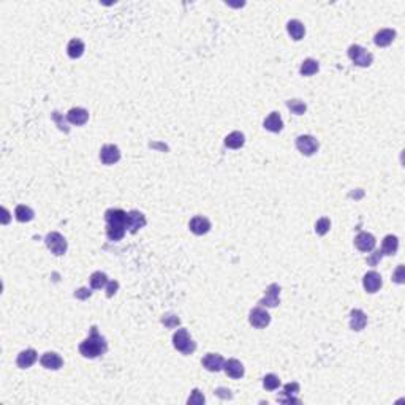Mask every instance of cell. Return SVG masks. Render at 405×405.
<instances>
[{
	"label": "cell",
	"instance_id": "cell-3",
	"mask_svg": "<svg viewBox=\"0 0 405 405\" xmlns=\"http://www.w3.org/2000/svg\"><path fill=\"white\" fill-rule=\"evenodd\" d=\"M173 345L184 355H192L195 348H197V344L192 341V337L189 336V331L186 328H180L173 334Z\"/></svg>",
	"mask_w": 405,
	"mask_h": 405
},
{
	"label": "cell",
	"instance_id": "cell-5",
	"mask_svg": "<svg viewBox=\"0 0 405 405\" xmlns=\"http://www.w3.org/2000/svg\"><path fill=\"white\" fill-rule=\"evenodd\" d=\"M45 242L48 245V249L57 256H60L67 252V241H65V238L57 231H52V233L46 234Z\"/></svg>",
	"mask_w": 405,
	"mask_h": 405
},
{
	"label": "cell",
	"instance_id": "cell-7",
	"mask_svg": "<svg viewBox=\"0 0 405 405\" xmlns=\"http://www.w3.org/2000/svg\"><path fill=\"white\" fill-rule=\"evenodd\" d=\"M249 321L250 324L253 326V328H266V326L271 323V315L265 310V309H261V307H255L252 309L250 312V317H249Z\"/></svg>",
	"mask_w": 405,
	"mask_h": 405
},
{
	"label": "cell",
	"instance_id": "cell-13",
	"mask_svg": "<svg viewBox=\"0 0 405 405\" xmlns=\"http://www.w3.org/2000/svg\"><path fill=\"white\" fill-rule=\"evenodd\" d=\"M299 393V385L296 382L293 383H286L283 386V393L277 397V400L283 402V403H299L301 400H299L298 397H294L296 394Z\"/></svg>",
	"mask_w": 405,
	"mask_h": 405
},
{
	"label": "cell",
	"instance_id": "cell-18",
	"mask_svg": "<svg viewBox=\"0 0 405 405\" xmlns=\"http://www.w3.org/2000/svg\"><path fill=\"white\" fill-rule=\"evenodd\" d=\"M38 355H36V351L29 348V350H24L21 351V353L18 355V359H16V364H18V367L21 369H29L32 367V365L35 364Z\"/></svg>",
	"mask_w": 405,
	"mask_h": 405
},
{
	"label": "cell",
	"instance_id": "cell-23",
	"mask_svg": "<svg viewBox=\"0 0 405 405\" xmlns=\"http://www.w3.org/2000/svg\"><path fill=\"white\" fill-rule=\"evenodd\" d=\"M265 128L269 130V132L272 133H279L282 132V128H283V121H282V117L279 113H271L266 119H265Z\"/></svg>",
	"mask_w": 405,
	"mask_h": 405
},
{
	"label": "cell",
	"instance_id": "cell-27",
	"mask_svg": "<svg viewBox=\"0 0 405 405\" xmlns=\"http://www.w3.org/2000/svg\"><path fill=\"white\" fill-rule=\"evenodd\" d=\"M106 283H108V277H106V274L101 271H97L90 276V286H92L94 290L103 288V286H106Z\"/></svg>",
	"mask_w": 405,
	"mask_h": 405
},
{
	"label": "cell",
	"instance_id": "cell-37",
	"mask_svg": "<svg viewBox=\"0 0 405 405\" xmlns=\"http://www.w3.org/2000/svg\"><path fill=\"white\" fill-rule=\"evenodd\" d=\"M90 294H92V291L87 290V288H80L78 291H75V296L78 299H87V298H90Z\"/></svg>",
	"mask_w": 405,
	"mask_h": 405
},
{
	"label": "cell",
	"instance_id": "cell-10",
	"mask_svg": "<svg viewBox=\"0 0 405 405\" xmlns=\"http://www.w3.org/2000/svg\"><path fill=\"white\" fill-rule=\"evenodd\" d=\"M261 306H266V307H276L280 304V286L277 283H272L268 286L266 290V294L265 298L260 301Z\"/></svg>",
	"mask_w": 405,
	"mask_h": 405
},
{
	"label": "cell",
	"instance_id": "cell-20",
	"mask_svg": "<svg viewBox=\"0 0 405 405\" xmlns=\"http://www.w3.org/2000/svg\"><path fill=\"white\" fill-rule=\"evenodd\" d=\"M67 121L73 125H84L89 121V111L84 108H71L67 114Z\"/></svg>",
	"mask_w": 405,
	"mask_h": 405
},
{
	"label": "cell",
	"instance_id": "cell-33",
	"mask_svg": "<svg viewBox=\"0 0 405 405\" xmlns=\"http://www.w3.org/2000/svg\"><path fill=\"white\" fill-rule=\"evenodd\" d=\"M187 402L192 403V405H201V403H204V396H203V393H201L200 389H193L192 391V396L189 397Z\"/></svg>",
	"mask_w": 405,
	"mask_h": 405
},
{
	"label": "cell",
	"instance_id": "cell-22",
	"mask_svg": "<svg viewBox=\"0 0 405 405\" xmlns=\"http://www.w3.org/2000/svg\"><path fill=\"white\" fill-rule=\"evenodd\" d=\"M394 38H396V32L393 29H382L380 32H377L374 42L377 46L385 48V46H389L391 43H393Z\"/></svg>",
	"mask_w": 405,
	"mask_h": 405
},
{
	"label": "cell",
	"instance_id": "cell-4",
	"mask_svg": "<svg viewBox=\"0 0 405 405\" xmlns=\"http://www.w3.org/2000/svg\"><path fill=\"white\" fill-rule=\"evenodd\" d=\"M348 57L355 65H358V67H369L374 62V56L359 45H351L348 48Z\"/></svg>",
	"mask_w": 405,
	"mask_h": 405
},
{
	"label": "cell",
	"instance_id": "cell-8",
	"mask_svg": "<svg viewBox=\"0 0 405 405\" xmlns=\"http://www.w3.org/2000/svg\"><path fill=\"white\" fill-rule=\"evenodd\" d=\"M382 283H383L382 276L377 271H369L362 279V286L367 293H377L382 288Z\"/></svg>",
	"mask_w": 405,
	"mask_h": 405
},
{
	"label": "cell",
	"instance_id": "cell-25",
	"mask_svg": "<svg viewBox=\"0 0 405 405\" xmlns=\"http://www.w3.org/2000/svg\"><path fill=\"white\" fill-rule=\"evenodd\" d=\"M399 249V239L393 234H388V236L383 239V247H382V253L383 255H396Z\"/></svg>",
	"mask_w": 405,
	"mask_h": 405
},
{
	"label": "cell",
	"instance_id": "cell-14",
	"mask_svg": "<svg viewBox=\"0 0 405 405\" xmlns=\"http://www.w3.org/2000/svg\"><path fill=\"white\" fill-rule=\"evenodd\" d=\"M367 324V315L361 309H353L350 312V328L353 331H362Z\"/></svg>",
	"mask_w": 405,
	"mask_h": 405
},
{
	"label": "cell",
	"instance_id": "cell-26",
	"mask_svg": "<svg viewBox=\"0 0 405 405\" xmlns=\"http://www.w3.org/2000/svg\"><path fill=\"white\" fill-rule=\"evenodd\" d=\"M245 142V138L241 132H233L225 138V146L230 149H241Z\"/></svg>",
	"mask_w": 405,
	"mask_h": 405
},
{
	"label": "cell",
	"instance_id": "cell-31",
	"mask_svg": "<svg viewBox=\"0 0 405 405\" xmlns=\"http://www.w3.org/2000/svg\"><path fill=\"white\" fill-rule=\"evenodd\" d=\"M263 386H265V389H268V391L277 389V388L280 386L279 377H277V375H274V374H268V375L263 378Z\"/></svg>",
	"mask_w": 405,
	"mask_h": 405
},
{
	"label": "cell",
	"instance_id": "cell-35",
	"mask_svg": "<svg viewBox=\"0 0 405 405\" xmlns=\"http://www.w3.org/2000/svg\"><path fill=\"white\" fill-rule=\"evenodd\" d=\"M117 290H119V283H117L116 280H111L106 283V296L108 298H113Z\"/></svg>",
	"mask_w": 405,
	"mask_h": 405
},
{
	"label": "cell",
	"instance_id": "cell-1",
	"mask_svg": "<svg viewBox=\"0 0 405 405\" xmlns=\"http://www.w3.org/2000/svg\"><path fill=\"white\" fill-rule=\"evenodd\" d=\"M127 212L122 209H108L104 218H106V236L109 241H121L127 231Z\"/></svg>",
	"mask_w": 405,
	"mask_h": 405
},
{
	"label": "cell",
	"instance_id": "cell-16",
	"mask_svg": "<svg viewBox=\"0 0 405 405\" xmlns=\"http://www.w3.org/2000/svg\"><path fill=\"white\" fill-rule=\"evenodd\" d=\"M224 371L228 377L234 378V380H238V378H242L244 377V365L241 361L238 359H228L224 362Z\"/></svg>",
	"mask_w": 405,
	"mask_h": 405
},
{
	"label": "cell",
	"instance_id": "cell-28",
	"mask_svg": "<svg viewBox=\"0 0 405 405\" xmlns=\"http://www.w3.org/2000/svg\"><path fill=\"white\" fill-rule=\"evenodd\" d=\"M15 215H16L18 222H30V220L35 217V214H33L32 209H30L29 206H24V204H19V206L15 209Z\"/></svg>",
	"mask_w": 405,
	"mask_h": 405
},
{
	"label": "cell",
	"instance_id": "cell-38",
	"mask_svg": "<svg viewBox=\"0 0 405 405\" xmlns=\"http://www.w3.org/2000/svg\"><path fill=\"white\" fill-rule=\"evenodd\" d=\"M382 256H383V253H382V252H375V253L372 255V258H369V260H367V263H369L371 266H375V265L378 263V261L382 260Z\"/></svg>",
	"mask_w": 405,
	"mask_h": 405
},
{
	"label": "cell",
	"instance_id": "cell-11",
	"mask_svg": "<svg viewBox=\"0 0 405 405\" xmlns=\"http://www.w3.org/2000/svg\"><path fill=\"white\" fill-rule=\"evenodd\" d=\"M375 238H374V234L367 233V231H361L358 236L355 238V245H356V249L361 250V252H371L375 249Z\"/></svg>",
	"mask_w": 405,
	"mask_h": 405
},
{
	"label": "cell",
	"instance_id": "cell-30",
	"mask_svg": "<svg viewBox=\"0 0 405 405\" xmlns=\"http://www.w3.org/2000/svg\"><path fill=\"white\" fill-rule=\"evenodd\" d=\"M286 106H288V109L293 114H296V116L304 114L306 109H307V104L304 101H301V100H288V101H286Z\"/></svg>",
	"mask_w": 405,
	"mask_h": 405
},
{
	"label": "cell",
	"instance_id": "cell-39",
	"mask_svg": "<svg viewBox=\"0 0 405 405\" xmlns=\"http://www.w3.org/2000/svg\"><path fill=\"white\" fill-rule=\"evenodd\" d=\"M52 117H54V121L57 122V125H59V128H60V130H65V132H68V128H65V125L62 124L59 113H52Z\"/></svg>",
	"mask_w": 405,
	"mask_h": 405
},
{
	"label": "cell",
	"instance_id": "cell-9",
	"mask_svg": "<svg viewBox=\"0 0 405 405\" xmlns=\"http://www.w3.org/2000/svg\"><path fill=\"white\" fill-rule=\"evenodd\" d=\"M100 160L104 163V165H114L121 160V151L117 146L114 144H106L103 146L101 151H100Z\"/></svg>",
	"mask_w": 405,
	"mask_h": 405
},
{
	"label": "cell",
	"instance_id": "cell-12",
	"mask_svg": "<svg viewBox=\"0 0 405 405\" xmlns=\"http://www.w3.org/2000/svg\"><path fill=\"white\" fill-rule=\"evenodd\" d=\"M144 225H146V217H144V214L138 212V211L128 212V215H127V228H128L130 233L135 234L138 230H141Z\"/></svg>",
	"mask_w": 405,
	"mask_h": 405
},
{
	"label": "cell",
	"instance_id": "cell-29",
	"mask_svg": "<svg viewBox=\"0 0 405 405\" xmlns=\"http://www.w3.org/2000/svg\"><path fill=\"white\" fill-rule=\"evenodd\" d=\"M320 68V65L317 60H313V59H306L301 65V68H299V71H301L303 76H312V75H315Z\"/></svg>",
	"mask_w": 405,
	"mask_h": 405
},
{
	"label": "cell",
	"instance_id": "cell-21",
	"mask_svg": "<svg viewBox=\"0 0 405 405\" xmlns=\"http://www.w3.org/2000/svg\"><path fill=\"white\" fill-rule=\"evenodd\" d=\"M286 30H288L290 36L293 38L294 42L303 40L304 35H306V27H304V24H303L301 21H298V19H291V21H288V24H286Z\"/></svg>",
	"mask_w": 405,
	"mask_h": 405
},
{
	"label": "cell",
	"instance_id": "cell-24",
	"mask_svg": "<svg viewBox=\"0 0 405 405\" xmlns=\"http://www.w3.org/2000/svg\"><path fill=\"white\" fill-rule=\"evenodd\" d=\"M84 43L80 40V38H73V40H70L68 46H67V52H68V56L71 59H80L83 54H84Z\"/></svg>",
	"mask_w": 405,
	"mask_h": 405
},
{
	"label": "cell",
	"instance_id": "cell-2",
	"mask_svg": "<svg viewBox=\"0 0 405 405\" xmlns=\"http://www.w3.org/2000/svg\"><path fill=\"white\" fill-rule=\"evenodd\" d=\"M106 350H108L106 339H104L103 336H100L95 326H92V328H90L89 337L86 339L84 342H81V345H80V353L84 358L94 359V358H98V356L106 353Z\"/></svg>",
	"mask_w": 405,
	"mask_h": 405
},
{
	"label": "cell",
	"instance_id": "cell-19",
	"mask_svg": "<svg viewBox=\"0 0 405 405\" xmlns=\"http://www.w3.org/2000/svg\"><path fill=\"white\" fill-rule=\"evenodd\" d=\"M40 362H42L43 367L51 369V371H57L63 365V359L57 353H54V351H48V353H45L42 356Z\"/></svg>",
	"mask_w": 405,
	"mask_h": 405
},
{
	"label": "cell",
	"instance_id": "cell-15",
	"mask_svg": "<svg viewBox=\"0 0 405 405\" xmlns=\"http://www.w3.org/2000/svg\"><path fill=\"white\" fill-rule=\"evenodd\" d=\"M209 230H211V222H209L206 217L197 215L190 220V231L197 236H203Z\"/></svg>",
	"mask_w": 405,
	"mask_h": 405
},
{
	"label": "cell",
	"instance_id": "cell-36",
	"mask_svg": "<svg viewBox=\"0 0 405 405\" xmlns=\"http://www.w3.org/2000/svg\"><path fill=\"white\" fill-rule=\"evenodd\" d=\"M403 266L400 265L397 269H396V272H394V276H393V280L396 282V283H403Z\"/></svg>",
	"mask_w": 405,
	"mask_h": 405
},
{
	"label": "cell",
	"instance_id": "cell-32",
	"mask_svg": "<svg viewBox=\"0 0 405 405\" xmlns=\"http://www.w3.org/2000/svg\"><path fill=\"white\" fill-rule=\"evenodd\" d=\"M329 228H331V220L326 217L320 218L315 224V233L320 234V236H324V234L329 231Z\"/></svg>",
	"mask_w": 405,
	"mask_h": 405
},
{
	"label": "cell",
	"instance_id": "cell-17",
	"mask_svg": "<svg viewBox=\"0 0 405 405\" xmlns=\"http://www.w3.org/2000/svg\"><path fill=\"white\" fill-rule=\"evenodd\" d=\"M224 362L225 359L217 353H209L203 358V365L209 372H218L224 369Z\"/></svg>",
	"mask_w": 405,
	"mask_h": 405
},
{
	"label": "cell",
	"instance_id": "cell-6",
	"mask_svg": "<svg viewBox=\"0 0 405 405\" xmlns=\"http://www.w3.org/2000/svg\"><path fill=\"white\" fill-rule=\"evenodd\" d=\"M318 146H320L318 141L313 136H310V135H301V136H298V139H296L298 151L301 152L303 155H306V157H310V155L315 154L318 151Z\"/></svg>",
	"mask_w": 405,
	"mask_h": 405
},
{
	"label": "cell",
	"instance_id": "cell-34",
	"mask_svg": "<svg viewBox=\"0 0 405 405\" xmlns=\"http://www.w3.org/2000/svg\"><path fill=\"white\" fill-rule=\"evenodd\" d=\"M162 323L166 326V328H176V326L180 323V320L176 317V315H171V313H166L162 318Z\"/></svg>",
	"mask_w": 405,
	"mask_h": 405
}]
</instances>
